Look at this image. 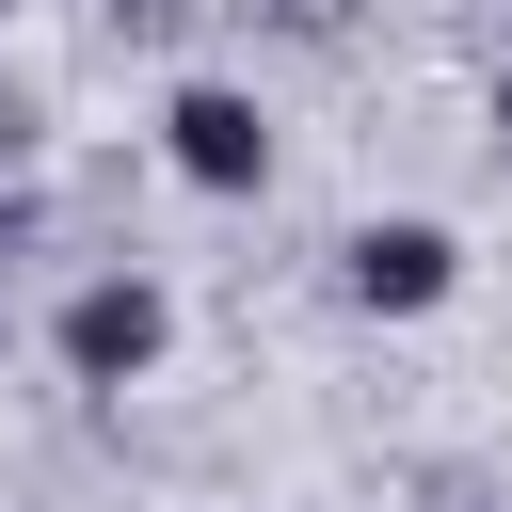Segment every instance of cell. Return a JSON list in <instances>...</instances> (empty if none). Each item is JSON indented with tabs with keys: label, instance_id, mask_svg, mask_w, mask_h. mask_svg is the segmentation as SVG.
<instances>
[{
	"label": "cell",
	"instance_id": "cell-4",
	"mask_svg": "<svg viewBox=\"0 0 512 512\" xmlns=\"http://www.w3.org/2000/svg\"><path fill=\"white\" fill-rule=\"evenodd\" d=\"M0 160H32V80H0Z\"/></svg>",
	"mask_w": 512,
	"mask_h": 512
},
{
	"label": "cell",
	"instance_id": "cell-6",
	"mask_svg": "<svg viewBox=\"0 0 512 512\" xmlns=\"http://www.w3.org/2000/svg\"><path fill=\"white\" fill-rule=\"evenodd\" d=\"M112 16H128V32H176V16H192V0H112Z\"/></svg>",
	"mask_w": 512,
	"mask_h": 512
},
{
	"label": "cell",
	"instance_id": "cell-7",
	"mask_svg": "<svg viewBox=\"0 0 512 512\" xmlns=\"http://www.w3.org/2000/svg\"><path fill=\"white\" fill-rule=\"evenodd\" d=\"M496 128H512V80H496Z\"/></svg>",
	"mask_w": 512,
	"mask_h": 512
},
{
	"label": "cell",
	"instance_id": "cell-3",
	"mask_svg": "<svg viewBox=\"0 0 512 512\" xmlns=\"http://www.w3.org/2000/svg\"><path fill=\"white\" fill-rule=\"evenodd\" d=\"M160 160H176L192 192H256V176H272V112H256L240 80H176V96H160Z\"/></svg>",
	"mask_w": 512,
	"mask_h": 512
},
{
	"label": "cell",
	"instance_id": "cell-5",
	"mask_svg": "<svg viewBox=\"0 0 512 512\" xmlns=\"http://www.w3.org/2000/svg\"><path fill=\"white\" fill-rule=\"evenodd\" d=\"M16 256H32V208L0 192V304H16Z\"/></svg>",
	"mask_w": 512,
	"mask_h": 512
},
{
	"label": "cell",
	"instance_id": "cell-1",
	"mask_svg": "<svg viewBox=\"0 0 512 512\" xmlns=\"http://www.w3.org/2000/svg\"><path fill=\"white\" fill-rule=\"evenodd\" d=\"M160 352H176V288H160V272H80V288H64V384L112 400V384H144Z\"/></svg>",
	"mask_w": 512,
	"mask_h": 512
},
{
	"label": "cell",
	"instance_id": "cell-8",
	"mask_svg": "<svg viewBox=\"0 0 512 512\" xmlns=\"http://www.w3.org/2000/svg\"><path fill=\"white\" fill-rule=\"evenodd\" d=\"M0 16H16V0H0Z\"/></svg>",
	"mask_w": 512,
	"mask_h": 512
},
{
	"label": "cell",
	"instance_id": "cell-2",
	"mask_svg": "<svg viewBox=\"0 0 512 512\" xmlns=\"http://www.w3.org/2000/svg\"><path fill=\"white\" fill-rule=\"evenodd\" d=\"M336 288H352L368 320H432V304L464 288V240H448L432 208H400V224H352V240H336Z\"/></svg>",
	"mask_w": 512,
	"mask_h": 512
}]
</instances>
